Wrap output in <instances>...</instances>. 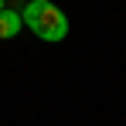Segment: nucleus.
I'll list each match as a JSON object with an SVG mask.
<instances>
[{
	"instance_id": "3",
	"label": "nucleus",
	"mask_w": 126,
	"mask_h": 126,
	"mask_svg": "<svg viewBox=\"0 0 126 126\" xmlns=\"http://www.w3.org/2000/svg\"><path fill=\"white\" fill-rule=\"evenodd\" d=\"M0 10H7V3H3V0H0Z\"/></svg>"
},
{
	"instance_id": "2",
	"label": "nucleus",
	"mask_w": 126,
	"mask_h": 126,
	"mask_svg": "<svg viewBox=\"0 0 126 126\" xmlns=\"http://www.w3.org/2000/svg\"><path fill=\"white\" fill-rule=\"evenodd\" d=\"M24 27V17L17 10H0V38H17V31Z\"/></svg>"
},
{
	"instance_id": "1",
	"label": "nucleus",
	"mask_w": 126,
	"mask_h": 126,
	"mask_svg": "<svg viewBox=\"0 0 126 126\" xmlns=\"http://www.w3.org/2000/svg\"><path fill=\"white\" fill-rule=\"evenodd\" d=\"M21 17L41 41H65L68 38V17L51 0H31V3H24Z\"/></svg>"
}]
</instances>
